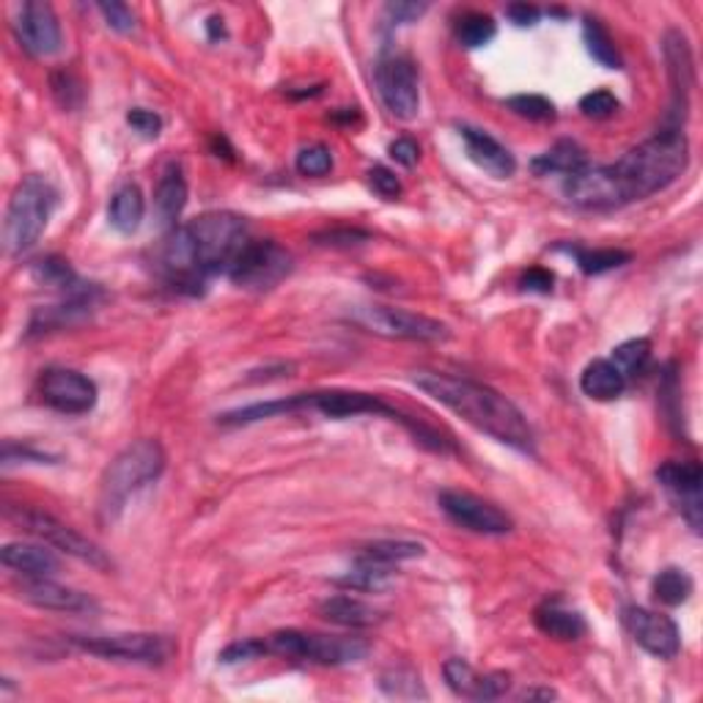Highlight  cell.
Listing matches in <instances>:
<instances>
[{
  "label": "cell",
  "mask_w": 703,
  "mask_h": 703,
  "mask_svg": "<svg viewBox=\"0 0 703 703\" xmlns=\"http://www.w3.org/2000/svg\"><path fill=\"white\" fill-rule=\"evenodd\" d=\"M413 382L426 396L440 402L442 407L457 413L484 435L495 437L503 446L522 453H533L537 448V437L522 410L495 388L470 380V377L440 374V371H415Z\"/></svg>",
  "instance_id": "3"
},
{
  "label": "cell",
  "mask_w": 703,
  "mask_h": 703,
  "mask_svg": "<svg viewBox=\"0 0 703 703\" xmlns=\"http://www.w3.org/2000/svg\"><path fill=\"white\" fill-rule=\"evenodd\" d=\"M247 240L245 218L234 212H207L171 229L160 253L162 273L176 291L198 295L209 278L229 273Z\"/></svg>",
  "instance_id": "2"
},
{
  "label": "cell",
  "mask_w": 703,
  "mask_h": 703,
  "mask_svg": "<svg viewBox=\"0 0 703 703\" xmlns=\"http://www.w3.org/2000/svg\"><path fill=\"white\" fill-rule=\"evenodd\" d=\"M522 698H555L553 690H525Z\"/></svg>",
  "instance_id": "53"
},
{
  "label": "cell",
  "mask_w": 703,
  "mask_h": 703,
  "mask_svg": "<svg viewBox=\"0 0 703 703\" xmlns=\"http://www.w3.org/2000/svg\"><path fill=\"white\" fill-rule=\"evenodd\" d=\"M374 83L388 113L402 122H413L420 111L418 67L410 56H385L374 69Z\"/></svg>",
  "instance_id": "11"
},
{
  "label": "cell",
  "mask_w": 703,
  "mask_h": 703,
  "mask_svg": "<svg viewBox=\"0 0 703 703\" xmlns=\"http://www.w3.org/2000/svg\"><path fill=\"white\" fill-rule=\"evenodd\" d=\"M146 215V201L143 193H140L138 185H122L111 198V207H107V220H111L113 229L118 234H135L143 223Z\"/></svg>",
  "instance_id": "28"
},
{
  "label": "cell",
  "mask_w": 703,
  "mask_h": 703,
  "mask_svg": "<svg viewBox=\"0 0 703 703\" xmlns=\"http://www.w3.org/2000/svg\"><path fill=\"white\" fill-rule=\"evenodd\" d=\"M690 146L681 129H659L610 165L583 168L564 182V196L572 207L588 212H610L626 204L662 193L687 171Z\"/></svg>",
  "instance_id": "1"
},
{
  "label": "cell",
  "mask_w": 703,
  "mask_h": 703,
  "mask_svg": "<svg viewBox=\"0 0 703 703\" xmlns=\"http://www.w3.org/2000/svg\"><path fill=\"white\" fill-rule=\"evenodd\" d=\"M537 176H575L583 168H588V154L577 140H558L555 146H550L544 154H539L531 162Z\"/></svg>",
  "instance_id": "26"
},
{
  "label": "cell",
  "mask_w": 703,
  "mask_h": 703,
  "mask_svg": "<svg viewBox=\"0 0 703 703\" xmlns=\"http://www.w3.org/2000/svg\"><path fill=\"white\" fill-rule=\"evenodd\" d=\"M424 555V544L407 542V539H380V542L364 544L358 553V558L374 561L382 566H396L402 561H413Z\"/></svg>",
  "instance_id": "31"
},
{
  "label": "cell",
  "mask_w": 703,
  "mask_h": 703,
  "mask_svg": "<svg viewBox=\"0 0 703 703\" xmlns=\"http://www.w3.org/2000/svg\"><path fill=\"white\" fill-rule=\"evenodd\" d=\"M291 267H295V258L278 242L247 240L226 275L240 289L267 291L273 286H278L291 273Z\"/></svg>",
  "instance_id": "9"
},
{
  "label": "cell",
  "mask_w": 703,
  "mask_h": 703,
  "mask_svg": "<svg viewBox=\"0 0 703 703\" xmlns=\"http://www.w3.org/2000/svg\"><path fill=\"white\" fill-rule=\"evenodd\" d=\"M608 360L621 371V377H624L626 382L635 380L637 374H643V371H646L648 360H652V341L648 338L624 341L621 346H615L613 358H608Z\"/></svg>",
  "instance_id": "35"
},
{
  "label": "cell",
  "mask_w": 703,
  "mask_h": 703,
  "mask_svg": "<svg viewBox=\"0 0 703 703\" xmlns=\"http://www.w3.org/2000/svg\"><path fill=\"white\" fill-rule=\"evenodd\" d=\"M58 207V191L47 176L31 173L14 187L3 218V247L9 256H23L45 234Z\"/></svg>",
  "instance_id": "5"
},
{
  "label": "cell",
  "mask_w": 703,
  "mask_h": 703,
  "mask_svg": "<svg viewBox=\"0 0 703 703\" xmlns=\"http://www.w3.org/2000/svg\"><path fill=\"white\" fill-rule=\"evenodd\" d=\"M580 391L593 402H613L626 391V380L610 360L599 358L591 360L580 374Z\"/></svg>",
  "instance_id": "27"
},
{
  "label": "cell",
  "mask_w": 703,
  "mask_h": 703,
  "mask_svg": "<svg viewBox=\"0 0 703 703\" xmlns=\"http://www.w3.org/2000/svg\"><path fill=\"white\" fill-rule=\"evenodd\" d=\"M561 251L569 253V256L577 262V267H580L586 275H604L610 273V269H619L632 262L630 251H615V247H597V251H591V247L561 245Z\"/></svg>",
  "instance_id": "30"
},
{
  "label": "cell",
  "mask_w": 703,
  "mask_h": 703,
  "mask_svg": "<svg viewBox=\"0 0 703 703\" xmlns=\"http://www.w3.org/2000/svg\"><path fill=\"white\" fill-rule=\"evenodd\" d=\"M9 517H12L25 533H31V537L39 539V542L50 544L58 553L83 561V564L94 566V569L100 572L113 569V561L107 558L105 550L96 548L89 537L69 528L67 522L56 519L53 514L39 511V508H9Z\"/></svg>",
  "instance_id": "7"
},
{
  "label": "cell",
  "mask_w": 703,
  "mask_h": 703,
  "mask_svg": "<svg viewBox=\"0 0 703 703\" xmlns=\"http://www.w3.org/2000/svg\"><path fill=\"white\" fill-rule=\"evenodd\" d=\"M692 588H695L692 586V577L687 575L684 569H676V566L659 572L652 583L654 599L668 604V608H679V604H684L687 599L692 597Z\"/></svg>",
  "instance_id": "33"
},
{
  "label": "cell",
  "mask_w": 703,
  "mask_h": 703,
  "mask_svg": "<svg viewBox=\"0 0 703 703\" xmlns=\"http://www.w3.org/2000/svg\"><path fill=\"white\" fill-rule=\"evenodd\" d=\"M313 245L322 247H358L371 242V234L364 229H327L311 237Z\"/></svg>",
  "instance_id": "41"
},
{
  "label": "cell",
  "mask_w": 703,
  "mask_h": 703,
  "mask_svg": "<svg viewBox=\"0 0 703 703\" xmlns=\"http://www.w3.org/2000/svg\"><path fill=\"white\" fill-rule=\"evenodd\" d=\"M349 319L360 324L369 333L382 335V338L393 341H420V344H435V341H446L448 324L440 319L424 316V313L402 311V308L391 306H358L352 308Z\"/></svg>",
  "instance_id": "8"
},
{
  "label": "cell",
  "mask_w": 703,
  "mask_h": 703,
  "mask_svg": "<svg viewBox=\"0 0 703 703\" xmlns=\"http://www.w3.org/2000/svg\"><path fill=\"white\" fill-rule=\"evenodd\" d=\"M497 36V25L489 14L484 12H468L459 18L457 23V42L468 50H479L486 47Z\"/></svg>",
  "instance_id": "36"
},
{
  "label": "cell",
  "mask_w": 703,
  "mask_h": 703,
  "mask_svg": "<svg viewBox=\"0 0 703 703\" xmlns=\"http://www.w3.org/2000/svg\"><path fill=\"white\" fill-rule=\"evenodd\" d=\"M440 508L451 522L462 525L473 533H484V537H503V533L514 531V519L508 517L503 508L495 503L484 500V497L473 495V492L462 489H446L437 497Z\"/></svg>",
  "instance_id": "13"
},
{
  "label": "cell",
  "mask_w": 703,
  "mask_h": 703,
  "mask_svg": "<svg viewBox=\"0 0 703 703\" xmlns=\"http://www.w3.org/2000/svg\"><path fill=\"white\" fill-rule=\"evenodd\" d=\"M506 18L511 20L517 28H531V25H537L539 18H542V9L531 7V3H511V7L506 9Z\"/></svg>",
  "instance_id": "51"
},
{
  "label": "cell",
  "mask_w": 703,
  "mask_h": 703,
  "mask_svg": "<svg viewBox=\"0 0 703 703\" xmlns=\"http://www.w3.org/2000/svg\"><path fill=\"white\" fill-rule=\"evenodd\" d=\"M127 124L143 138H157L162 132V118L154 111H146V107H132L127 113Z\"/></svg>",
  "instance_id": "47"
},
{
  "label": "cell",
  "mask_w": 703,
  "mask_h": 703,
  "mask_svg": "<svg viewBox=\"0 0 703 703\" xmlns=\"http://www.w3.org/2000/svg\"><path fill=\"white\" fill-rule=\"evenodd\" d=\"M3 566L23 577H53L61 569V561L53 553L50 544L34 542H9L0 550Z\"/></svg>",
  "instance_id": "22"
},
{
  "label": "cell",
  "mask_w": 703,
  "mask_h": 703,
  "mask_svg": "<svg viewBox=\"0 0 703 703\" xmlns=\"http://www.w3.org/2000/svg\"><path fill=\"white\" fill-rule=\"evenodd\" d=\"M18 459H23V462H34V464H50L56 462V457H50V453L45 451H36V448L31 446H14V442H7L3 446V464H14Z\"/></svg>",
  "instance_id": "48"
},
{
  "label": "cell",
  "mask_w": 703,
  "mask_h": 703,
  "mask_svg": "<svg viewBox=\"0 0 703 703\" xmlns=\"http://www.w3.org/2000/svg\"><path fill=\"white\" fill-rule=\"evenodd\" d=\"M39 396L50 410L61 415H85L96 407L94 380L74 369H47L39 377Z\"/></svg>",
  "instance_id": "14"
},
{
  "label": "cell",
  "mask_w": 703,
  "mask_h": 703,
  "mask_svg": "<svg viewBox=\"0 0 703 703\" xmlns=\"http://www.w3.org/2000/svg\"><path fill=\"white\" fill-rule=\"evenodd\" d=\"M341 588H352V591H366V593H382L393 586V572L391 566L374 564V561L358 558L355 566L346 572L344 577H338Z\"/></svg>",
  "instance_id": "29"
},
{
  "label": "cell",
  "mask_w": 703,
  "mask_h": 703,
  "mask_svg": "<svg viewBox=\"0 0 703 703\" xmlns=\"http://www.w3.org/2000/svg\"><path fill=\"white\" fill-rule=\"evenodd\" d=\"M508 111L517 113L519 118H528V122H553L555 118V105L542 94H517L506 100Z\"/></svg>",
  "instance_id": "37"
},
{
  "label": "cell",
  "mask_w": 703,
  "mask_h": 703,
  "mask_svg": "<svg viewBox=\"0 0 703 703\" xmlns=\"http://www.w3.org/2000/svg\"><path fill=\"white\" fill-rule=\"evenodd\" d=\"M624 624L637 646L657 659H673L681 648V632L670 615L646 608H626Z\"/></svg>",
  "instance_id": "16"
},
{
  "label": "cell",
  "mask_w": 703,
  "mask_h": 703,
  "mask_svg": "<svg viewBox=\"0 0 703 703\" xmlns=\"http://www.w3.org/2000/svg\"><path fill=\"white\" fill-rule=\"evenodd\" d=\"M207 28H209V39H223V36H226L223 20H220V18H212V20H209Z\"/></svg>",
  "instance_id": "52"
},
{
  "label": "cell",
  "mask_w": 703,
  "mask_h": 703,
  "mask_svg": "<svg viewBox=\"0 0 703 703\" xmlns=\"http://www.w3.org/2000/svg\"><path fill=\"white\" fill-rule=\"evenodd\" d=\"M369 182L371 187H374V193H380V196L388 198V201L402 196V182H399V176L391 171V168L374 165L369 171Z\"/></svg>",
  "instance_id": "46"
},
{
  "label": "cell",
  "mask_w": 703,
  "mask_h": 703,
  "mask_svg": "<svg viewBox=\"0 0 703 703\" xmlns=\"http://www.w3.org/2000/svg\"><path fill=\"white\" fill-rule=\"evenodd\" d=\"M459 135L464 140V149H468V157L481 168L484 173L495 176V180H508L517 173V160H514L511 151L500 143V140L492 138L489 132L479 127H459Z\"/></svg>",
  "instance_id": "21"
},
{
  "label": "cell",
  "mask_w": 703,
  "mask_h": 703,
  "mask_svg": "<svg viewBox=\"0 0 703 703\" xmlns=\"http://www.w3.org/2000/svg\"><path fill=\"white\" fill-rule=\"evenodd\" d=\"M555 284V275L544 267H531L528 273L519 278V286L522 291H537V295H550Z\"/></svg>",
  "instance_id": "49"
},
{
  "label": "cell",
  "mask_w": 703,
  "mask_h": 703,
  "mask_svg": "<svg viewBox=\"0 0 703 703\" xmlns=\"http://www.w3.org/2000/svg\"><path fill=\"white\" fill-rule=\"evenodd\" d=\"M96 12L105 18L107 28L118 31V34H132L135 31V12L127 7V3H118V0H102V3H96Z\"/></svg>",
  "instance_id": "44"
},
{
  "label": "cell",
  "mask_w": 703,
  "mask_h": 703,
  "mask_svg": "<svg viewBox=\"0 0 703 703\" xmlns=\"http://www.w3.org/2000/svg\"><path fill=\"white\" fill-rule=\"evenodd\" d=\"M319 615L324 621L335 626H346V630H371V626L382 624L385 615L377 608H371L369 602L355 597H346V593H338V597H327L319 602Z\"/></svg>",
  "instance_id": "24"
},
{
  "label": "cell",
  "mask_w": 703,
  "mask_h": 703,
  "mask_svg": "<svg viewBox=\"0 0 703 703\" xmlns=\"http://www.w3.org/2000/svg\"><path fill=\"white\" fill-rule=\"evenodd\" d=\"M615 111H619V100L604 89L591 91L580 100V113L586 118H593V122H604V118L615 116Z\"/></svg>",
  "instance_id": "43"
},
{
  "label": "cell",
  "mask_w": 703,
  "mask_h": 703,
  "mask_svg": "<svg viewBox=\"0 0 703 703\" xmlns=\"http://www.w3.org/2000/svg\"><path fill=\"white\" fill-rule=\"evenodd\" d=\"M380 687L393 698H426L424 684H420V676L410 668H396L382 673Z\"/></svg>",
  "instance_id": "38"
},
{
  "label": "cell",
  "mask_w": 703,
  "mask_h": 703,
  "mask_svg": "<svg viewBox=\"0 0 703 703\" xmlns=\"http://www.w3.org/2000/svg\"><path fill=\"white\" fill-rule=\"evenodd\" d=\"M165 448L160 446V440H146L132 442L124 448L111 464H107L105 475L100 481V508L102 522H116L118 514L124 511V506L129 503V497L135 492H140L143 486L154 484L162 473H165Z\"/></svg>",
  "instance_id": "4"
},
{
  "label": "cell",
  "mask_w": 703,
  "mask_h": 703,
  "mask_svg": "<svg viewBox=\"0 0 703 703\" xmlns=\"http://www.w3.org/2000/svg\"><path fill=\"white\" fill-rule=\"evenodd\" d=\"M388 154H391V160H396L402 168H415V162H418L420 157V149L413 138H396L391 146H388Z\"/></svg>",
  "instance_id": "50"
},
{
  "label": "cell",
  "mask_w": 703,
  "mask_h": 703,
  "mask_svg": "<svg viewBox=\"0 0 703 703\" xmlns=\"http://www.w3.org/2000/svg\"><path fill=\"white\" fill-rule=\"evenodd\" d=\"M295 168L297 173L313 176V180H316V176H327V173L333 171V151L324 143L306 146V149H300V154H297Z\"/></svg>",
  "instance_id": "39"
},
{
  "label": "cell",
  "mask_w": 703,
  "mask_h": 703,
  "mask_svg": "<svg viewBox=\"0 0 703 703\" xmlns=\"http://www.w3.org/2000/svg\"><path fill=\"white\" fill-rule=\"evenodd\" d=\"M187 196H191V191H187L185 173H182L180 165H171L160 176L154 191V212L162 229H176L180 226L182 212L187 207Z\"/></svg>",
  "instance_id": "23"
},
{
  "label": "cell",
  "mask_w": 703,
  "mask_h": 703,
  "mask_svg": "<svg viewBox=\"0 0 703 703\" xmlns=\"http://www.w3.org/2000/svg\"><path fill=\"white\" fill-rule=\"evenodd\" d=\"M34 278L39 280V284L53 286V289L64 291V295H74V291H80L89 286L72 273L69 262H64V258H58V256L39 258V262L34 264Z\"/></svg>",
  "instance_id": "34"
},
{
  "label": "cell",
  "mask_w": 703,
  "mask_h": 703,
  "mask_svg": "<svg viewBox=\"0 0 703 703\" xmlns=\"http://www.w3.org/2000/svg\"><path fill=\"white\" fill-rule=\"evenodd\" d=\"M269 654L286 659H306L316 665H352L369 657L364 637H330L300 630H278L267 637Z\"/></svg>",
  "instance_id": "6"
},
{
  "label": "cell",
  "mask_w": 703,
  "mask_h": 703,
  "mask_svg": "<svg viewBox=\"0 0 703 703\" xmlns=\"http://www.w3.org/2000/svg\"><path fill=\"white\" fill-rule=\"evenodd\" d=\"M533 621L544 635L555 637V641H580L588 632L580 610L564 604V599H548V602L539 604Z\"/></svg>",
  "instance_id": "25"
},
{
  "label": "cell",
  "mask_w": 703,
  "mask_h": 703,
  "mask_svg": "<svg viewBox=\"0 0 703 703\" xmlns=\"http://www.w3.org/2000/svg\"><path fill=\"white\" fill-rule=\"evenodd\" d=\"M100 297V289L96 286H85V289L74 291V295H67V300L58 302V306H47L39 308L34 313L28 324L31 335H42L50 333V330H64V327H74V324L85 322L94 311V302Z\"/></svg>",
  "instance_id": "20"
},
{
  "label": "cell",
  "mask_w": 703,
  "mask_h": 703,
  "mask_svg": "<svg viewBox=\"0 0 703 703\" xmlns=\"http://www.w3.org/2000/svg\"><path fill=\"white\" fill-rule=\"evenodd\" d=\"M657 481L670 492L681 508V517L687 519L692 531L701 533V511H703V470L698 462H665L657 470Z\"/></svg>",
  "instance_id": "17"
},
{
  "label": "cell",
  "mask_w": 703,
  "mask_h": 703,
  "mask_svg": "<svg viewBox=\"0 0 703 703\" xmlns=\"http://www.w3.org/2000/svg\"><path fill=\"white\" fill-rule=\"evenodd\" d=\"M18 597L34 608L56 610V613H96L100 610L94 597L61 586L50 577H23V583L18 586Z\"/></svg>",
  "instance_id": "18"
},
{
  "label": "cell",
  "mask_w": 703,
  "mask_h": 703,
  "mask_svg": "<svg viewBox=\"0 0 703 703\" xmlns=\"http://www.w3.org/2000/svg\"><path fill=\"white\" fill-rule=\"evenodd\" d=\"M50 89H53V96H56V102L64 107V111H78L80 102H83V83H80L72 72H67V69L53 72Z\"/></svg>",
  "instance_id": "40"
},
{
  "label": "cell",
  "mask_w": 703,
  "mask_h": 703,
  "mask_svg": "<svg viewBox=\"0 0 703 703\" xmlns=\"http://www.w3.org/2000/svg\"><path fill=\"white\" fill-rule=\"evenodd\" d=\"M662 53L670 78V107L662 129H681L687 122V113H690V94L692 85H695V64H692L690 42L681 31H668Z\"/></svg>",
  "instance_id": "12"
},
{
  "label": "cell",
  "mask_w": 703,
  "mask_h": 703,
  "mask_svg": "<svg viewBox=\"0 0 703 703\" xmlns=\"http://www.w3.org/2000/svg\"><path fill=\"white\" fill-rule=\"evenodd\" d=\"M429 12V3H415V0H396L385 7V20L391 25H410Z\"/></svg>",
  "instance_id": "45"
},
{
  "label": "cell",
  "mask_w": 703,
  "mask_h": 703,
  "mask_svg": "<svg viewBox=\"0 0 703 703\" xmlns=\"http://www.w3.org/2000/svg\"><path fill=\"white\" fill-rule=\"evenodd\" d=\"M14 34L20 47L34 58H50L61 50L64 34L58 14L45 0H28L18 9L14 18Z\"/></svg>",
  "instance_id": "15"
},
{
  "label": "cell",
  "mask_w": 703,
  "mask_h": 703,
  "mask_svg": "<svg viewBox=\"0 0 703 703\" xmlns=\"http://www.w3.org/2000/svg\"><path fill=\"white\" fill-rule=\"evenodd\" d=\"M69 641L85 654L122 662L157 665L171 657L173 646L168 637L151 632H116V635H72Z\"/></svg>",
  "instance_id": "10"
},
{
  "label": "cell",
  "mask_w": 703,
  "mask_h": 703,
  "mask_svg": "<svg viewBox=\"0 0 703 703\" xmlns=\"http://www.w3.org/2000/svg\"><path fill=\"white\" fill-rule=\"evenodd\" d=\"M442 676L457 695L473 698V701H495V698L506 695L508 687H511V676L503 673V670L479 676L468 659L459 657H451L442 665Z\"/></svg>",
  "instance_id": "19"
},
{
  "label": "cell",
  "mask_w": 703,
  "mask_h": 703,
  "mask_svg": "<svg viewBox=\"0 0 703 703\" xmlns=\"http://www.w3.org/2000/svg\"><path fill=\"white\" fill-rule=\"evenodd\" d=\"M583 39H586V50L593 61L602 64L604 69H621V56L615 50L610 31L602 25V20L586 18V23H583Z\"/></svg>",
  "instance_id": "32"
},
{
  "label": "cell",
  "mask_w": 703,
  "mask_h": 703,
  "mask_svg": "<svg viewBox=\"0 0 703 703\" xmlns=\"http://www.w3.org/2000/svg\"><path fill=\"white\" fill-rule=\"evenodd\" d=\"M269 654L267 641H258V637H245V641H237L231 646H226L223 652L218 654V659L223 665H237V662H247V659H258Z\"/></svg>",
  "instance_id": "42"
}]
</instances>
